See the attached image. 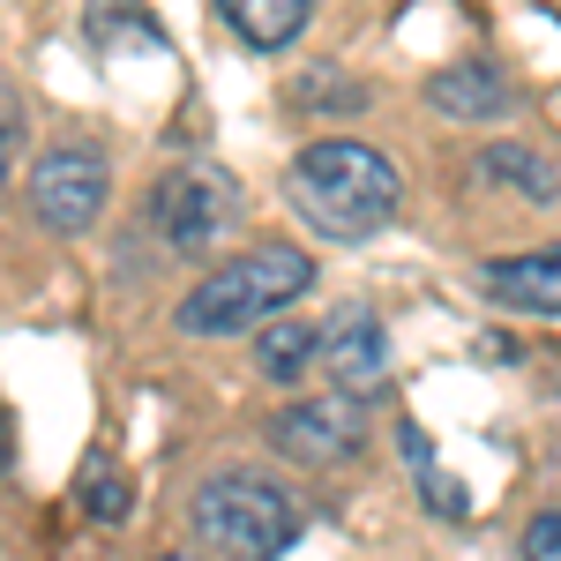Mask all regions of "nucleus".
Segmentation results:
<instances>
[{"mask_svg": "<svg viewBox=\"0 0 561 561\" xmlns=\"http://www.w3.org/2000/svg\"><path fill=\"white\" fill-rule=\"evenodd\" d=\"M427 105L449 113V121H494V113H510V83H502L494 68L465 60V68H442L427 83Z\"/></svg>", "mask_w": 561, "mask_h": 561, "instance_id": "9", "label": "nucleus"}, {"mask_svg": "<svg viewBox=\"0 0 561 561\" xmlns=\"http://www.w3.org/2000/svg\"><path fill=\"white\" fill-rule=\"evenodd\" d=\"M397 442H404V457H412V472H420V486H427V502H434V510H449V517H457V510H465V486H457V479H442V472H434V449H427V434H420V427H404Z\"/></svg>", "mask_w": 561, "mask_h": 561, "instance_id": "14", "label": "nucleus"}, {"mask_svg": "<svg viewBox=\"0 0 561 561\" xmlns=\"http://www.w3.org/2000/svg\"><path fill=\"white\" fill-rule=\"evenodd\" d=\"M217 8H225V23L248 45L270 53V45H293L307 31V8H314V0H217Z\"/></svg>", "mask_w": 561, "mask_h": 561, "instance_id": "10", "label": "nucleus"}, {"mask_svg": "<svg viewBox=\"0 0 561 561\" xmlns=\"http://www.w3.org/2000/svg\"><path fill=\"white\" fill-rule=\"evenodd\" d=\"M105 195H113V165H105L98 142H60V150H45L38 165H31V210H38V225H53V232L98 225Z\"/></svg>", "mask_w": 561, "mask_h": 561, "instance_id": "4", "label": "nucleus"}, {"mask_svg": "<svg viewBox=\"0 0 561 561\" xmlns=\"http://www.w3.org/2000/svg\"><path fill=\"white\" fill-rule=\"evenodd\" d=\"M76 494H83V510L98 524H128V479H121V465H83V479H76Z\"/></svg>", "mask_w": 561, "mask_h": 561, "instance_id": "13", "label": "nucleus"}, {"mask_svg": "<svg viewBox=\"0 0 561 561\" xmlns=\"http://www.w3.org/2000/svg\"><path fill=\"white\" fill-rule=\"evenodd\" d=\"M270 442L293 457V465H352L359 442H367V420L352 397H300L270 420Z\"/></svg>", "mask_w": 561, "mask_h": 561, "instance_id": "6", "label": "nucleus"}, {"mask_svg": "<svg viewBox=\"0 0 561 561\" xmlns=\"http://www.w3.org/2000/svg\"><path fill=\"white\" fill-rule=\"evenodd\" d=\"M15 165H23V113H15V98L0 83V187L15 180Z\"/></svg>", "mask_w": 561, "mask_h": 561, "instance_id": "15", "label": "nucleus"}, {"mask_svg": "<svg viewBox=\"0 0 561 561\" xmlns=\"http://www.w3.org/2000/svg\"><path fill=\"white\" fill-rule=\"evenodd\" d=\"M524 561H561V510L524 524Z\"/></svg>", "mask_w": 561, "mask_h": 561, "instance_id": "16", "label": "nucleus"}, {"mask_svg": "<svg viewBox=\"0 0 561 561\" xmlns=\"http://www.w3.org/2000/svg\"><path fill=\"white\" fill-rule=\"evenodd\" d=\"M285 195H293V210L314 232H330V240H375L397 217V203H404V180H397V165H389L382 150L337 135V142H307L300 158H293Z\"/></svg>", "mask_w": 561, "mask_h": 561, "instance_id": "1", "label": "nucleus"}, {"mask_svg": "<svg viewBox=\"0 0 561 561\" xmlns=\"http://www.w3.org/2000/svg\"><path fill=\"white\" fill-rule=\"evenodd\" d=\"M158 561H187V554H158Z\"/></svg>", "mask_w": 561, "mask_h": 561, "instance_id": "18", "label": "nucleus"}, {"mask_svg": "<svg viewBox=\"0 0 561 561\" xmlns=\"http://www.w3.org/2000/svg\"><path fill=\"white\" fill-rule=\"evenodd\" d=\"M322 375L337 382V397H367V389H382L389 382V330L367 314V307H345V314H330L322 322Z\"/></svg>", "mask_w": 561, "mask_h": 561, "instance_id": "7", "label": "nucleus"}, {"mask_svg": "<svg viewBox=\"0 0 561 561\" xmlns=\"http://www.w3.org/2000/svg\"><path fill=\"white\" fill-rule=\"evenodd\" d=\"M479 165H486V180H510V187H524L531 203H554V195H561V173L539 158V150H524V142H494Z\"/></svg>", "mask_w": 561, "mask_h": 561, "instance_id": "12", "label": "nucleus"}, {"mask_svg": "<svg viewBox=\"0 0 561 561\" xmlns=\"http://www.w3.org/2000/svg\"><path fill=\"white\" fill-rule=\"evenodd\" d=\"M195 531L225 561H277L307 531V510L262 472H217L195 494Z\"/></svg>", "mask_w": 561, "mask_h": 561, "instance_id": "3", "label": "nucleus"}, {"mask_svg": "<svg viewBox=\"0 0 561 561\" xmlns=\"http://www.w3.org/2000/svg\"><path fill=\"white\" fill-rule=\"evenodd\" d=\"M322 352V330L314 322H262V345H255V367L270 382H300Z\"/></svg>", "mask_w": 561, "mask_h": 561, "instance_id": "11", "label": "nucleus"}, {"mask_svg": "<svg viewBox=\"0 0 561 561\" xmlns=\"http://www.w3.org/2000/svg\"><path fill=\"white\" fill-rule=\"evenodd\" d=\"M0 465H8V420H0Z\"/></svg>", "mask_w": 561, "mask_h": 561, "instance_id": "17", "label": "nucleus"}, {"mask_svg": "<svg viewBox=\"0 0 561 561\" xmlns=\"http://www.w3.org/2000/svg\"><path fill=\"white\" fill-rule=\"evenodd\" d=\"M314 285V262L285 240H262L248 255L217 262L210 277L180 300V330L187 337H232V330H262L277 307H293Z\"/></svg>", "mask_w": 561, "mask_h": 561, "instance_id": "2", "label": "nucleus"}, {"mask_svg": "<svg viewBox=\"0 0 561 561\" xmlns=\"http://www.w3.org/2000/svg\"><path fill=\"white\" fill-rule=\"evenodd\" d=\"M150 225L165 232L173 255H203L232 225V180L217 173V165H173L150 187Z\"/></svg>", "mask_w": 561, "mask_h": 561, "instance_id": "5", "label": "nucleus"}, {"mask_svg": "<svg viewBox=\"0 0 561 561\" xmlns=\"http://www.w3.org/2000/svg\"><path fill=\"white\" fill-rule=\"evenodd\" d=\"M479 277H486V293H494L502 307H524V314H561V248L494 255Z\"/></svg>", "mask_w": 561, "mask_h": 561, "instance_id": "8", "label": "nucleus"}]
</instances>
